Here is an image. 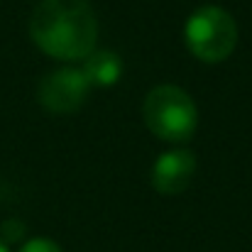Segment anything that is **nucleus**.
<instances>
[{"label":"nucleus","mask_w":252,"mask_h":252,"mask_svg":"<svg viewBox=\"0 0 252 252\" xmlns=\"http://www.w3.org/2000/svg\"><path fill=\"white\" fill-rule=\"evenodd\" d=\"M88 91H91V84L86 81L84 71L74 69V66H64V69L47 74L39 81L37 98L44 110H49L54 115H69L84 105Z\"/></svg>","instance_id":"20e7f679"},{"label":"nucleus","mask_w":252,"mask_h":252,"mask_svg":"<svg viewBox=\"0 0 252 252\" xmlns=\"http://www.w3.org/2000/svg\"><path fill=\"white\" fill-rule=\"evenodd\" d=\"M147 130L169 145H186L198 127V108L193 98L171 84L155 86L142 105Z\"/></svg>","instance_id":"f03ea898"},{"label":"nucleus","mask_w":252,"mask_h":252,"mask_svg":"<svg viewBox=\"0 0 252 252\" xmlns=\"http://www.w3.org/2000/svg\"><path fill=\"white\" fill-rule=\"evenodd\" d=\"M30 39L59 62H84L95 49L98 20L88 0H39L30 17Z\"/></svg>","instance_id":"f257e3e1"},{"label":"nucleus","mask_w":252,"mask_h":252,"mask_svg":"<svg viewBox=\"0 0 252 252\" xmlns=\"http://www.w3.org/2000/svg\"><path fill=\"white\" fill-rule=\"evenodd\" d=\"M186 49L203 64L225 62L238 44V25L233 15L218 5H203L193 10L184 25Z\"/></svg>","instance_id":"7ed1b4c3"},{"label":"nucleus","mask_w":252,"mask_h":252,"mask_svg":"<svg viewBox=\"0 0 252 252\" xmlns=\"http://www.w3.org/2000/svg\"><path fill=\"white\" fill-rule=\"evenodd\" d=\"M84 71L86 81L91 84V88H108V86H115L123 76V59L115 54V52H108V49H93L88 57L84 59Z\"/></svg>","instance_id":"423d86ee"},{"label":"nucleus","mask_w":252,"mask_h":252,"mask_svg":"<svg viewBox=\"0 0 252 252\" xmlns=\"http://www.w3.org/2000/svg\"><path fill=\"white\" fill-rule=\"evenodd\" d=\"M0 252H10V250H7V243H5V240H0Z\"/></svg>","instance_id":"6e6552de"},{"label":"nucleus","mask_w":252,"mask_h":252,"mask_svg":"<svg viewBox=\"0 0 252 252\" xmlns=\"http://www.w3.org/2000/svg\"><path fill=\"white\" fill-rule=\"evenodd\" d=\"M17 252H62V248L54 240H49V238H32Z\"/></svg>","instance_id":"0eeeda50"},{"label":"nucleus","mask_w":252,"mask_h":252,"mask_svg":"<svg viewBox=\"0 0 252 252\" xmlns=\"http://www.w3.org/2000/svg\"><path fill=\"white\" fill-rule=\"evenodd\" d=\"M196 174V155L191 150H169L157 157L150 171V184L162 196H179L189 189Z\"/></svg>","instance_id":"39448f33"}]
</instances>
